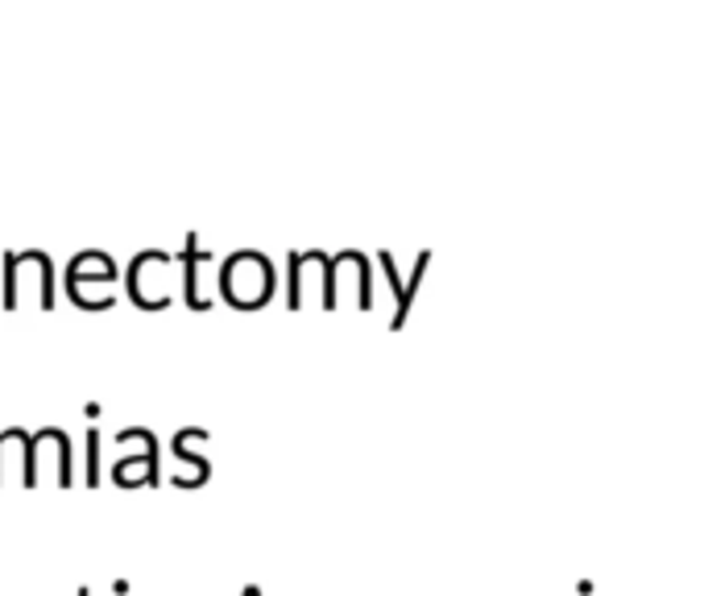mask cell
Returning a JSON list of instances; mask_svg holds the SVG:
<instances>
[{
	"label": "cell",
	"mask_w": 704,
	"mask_h": 596,
	"mask_svg": "<svg viewBox=\"0 0 704 596\" xmlns=\"http://www.w3.org/2000/svg\"><path fill=\"white\" fill-rule=\"evenodd\" d=\"M18 278H21V261H18V253H4V307L13 311L21 303V290H18Z\"/></svg>",
	"instance_id": "1"
}]
</instances>
